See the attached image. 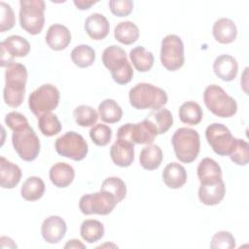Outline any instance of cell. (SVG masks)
<instances>
[{
  "label": "cell",
  "instance_id": "1",
  "mask_svg": "<svg viewBox=\"0 0 249 249\" xmlns=\"http://www.w3.org/2000/svg\"><path fill=\"white\" fill-rule=\"evenodd\" d=\"M27 76L26 67L21 63L14 62L6 68L3 98L8 106L17 108L23 102Z\"/></svg>",
  "mask_w": 249,
  "mask_h": 249
},
{
  "label": "cell",
  "instance_id": "2",
  "mask_svg": "<svg viewBox=\"0 0 249 249\" xmlns=\"http://www.w3.org/2000/svg\"><path fill=\"white\" fill-rule=\"evenodd\" d=\"M130 105L138 110L159 109L163 107L168 100L166 92L152 84L139 83L128 92Z\"/></svg>",
  "mask_w": 249,
  "mask_h": 249
},
{
  "label": "cell",
  "instance_id": "3",
  "mask_svg": "<svg viewBox=\"0 0 249 249\" xmlns=\"http://www.w3.org/2000/svg\"><path fill=\"white\" fill-rule=\"evenodd\" d=\"M102 62L110 70L113 80L119 85L129 83L133 77L132 67L127 60L126 53L117 45L107 47L102 53Z\"/></svg>",
  "mask_w": 249,
  "mask_h": 249
},
{
  "label": "cell",
  "instance_id": "4",
  "mask_svg": "<svg viewBox=\"0 0 249 249\" xmlns=\"http://www.w3.org/2000/svg\"><path fill=\"white\" fill-rule=\"evenodd\" d=\"M171 142L176 158L180 161L191 163L197 158L200 140L196 130L190 127H180L174 132Z\"/></svg>",
  "mask_w": 249,
  "mask_h": 249
},
{
  "label": "cell",
  "instance_id": "5",
  "mask_svg": "<svg viewBox=\"0 0 249 249\" xmlns=\"http://www.w3.org/2000/svg\"><path fill=\"white\" fill-rule=\"evenodd\" d=\"M205 106L220 118L232 117L237 111L236 101L220 86L210 85L203 92Z\"/></svg>",
  "mask_w": 249,
  "mask_h": 249
},
{
  "label": "cell",
  "instance_id": "6",
  "mask_svg": "<svg viewBox=\"0 0 249 249\" xmlns=\"http://www.w3.org/2000/svg\"><path fill=\"white\" fill-rule=\"evenodd\" d=\"M19 24L31 35L39 34L45 24V2L43 0L19 1Z\"/></svg>",
  "mask_w": 249,
  "mask_h": 249
},
{
  "label": "cell",
  "instance_id": "7",
  "mask_svg": "<svg viewBox=\"0 0 249 249\" xmlns=\"http://www.w3.org/2000/svg\"><path fill=\"white\" fill-rule=\"evenodd\" d=\"M60 93L56 87L51 84H44L30 93L28 106L30 111L39 118L43 114L51 113L59 103Z\"/></svg>",
  "mask_w": 249,
  "mask_h": 249
},
{
  "label": "cell",
  "instance_id": "8",
  "mask_svg": "<svg viewBox=\"0 0 249 249\" xmlns=\"http://www.w3.org/2000/svg\"><path fill=\"white\" fill-rule=\"evenodd\" d=\"M12 143L19 158L25 161L34 160L40 153V140L31 126L13 132Z\"/></svg>",
  "mask_w": 249,
  "mask_h": 249
},
{
  "label": "cell",
  "instance_id": "9",
  "mask_svg": "<svg viewBox=\"0 0 249 249\" xmlns=\"http://www.w3.org/2000/svg\"><path fill=\"white\" fill-rule=\"evenodd\" d=\"M54 148L58 155L76 161L84 160L89 152L88 143L75 131H68L59 136L55 140Z\"/></svg>",
  "mask_w": 249,
  "mask_h": 249
},
{
  "label": "cell",
  "instance_id": "10",
  "mask_svg": "<svg viewBox=\"0 0 249 249\" xmlns=\"http://www.w3.org/2000/svg\"><path fill=\"white\" fill-rule=\"evenodd\" d=\"M118 204L116 198L108 192L100 190L97 193L84 195L79 201V208L85 215H108Z\"/></svg>",
  "mask_w": 249,
  "mask_h": 249
},
{
  "label": "cell",
  "instance_id": "11",
  "mask_svg": "<svg viewBox=\"0 0 249 249\" xmlns=\"http://www.w3.org/2000/svg\"><path fill=\"white\" fill-rule=\"evenodd\" d=\"M160 62L169 71H176L185 62L184 44L175 34L165 36L161 41Z\"/></svg>",
  "mask_w": 249,
  "mask_h": 249
},
{
  "label": "cell",
  "instance_id": "12",
  "mask_svg": "<svg viewBox=\"0 0 249 249\" xmlns=\"http://www.w3.org/2000/svg\"><path fill=\"white\" fill-rule=\"evenodd\" d=\"M158 136L153 125L144 119L137 124L127 123L119 127L117 131V139L128 141L132 144H152Z\"/></svg>",
  "mask_w": 249,
  "mask_h": 249
},
{
  "label": "cell",
  "instance_id": "13",
  "mask_svg": "<svg viewBox=\"0 0 249 249\" xmlns=\"http://www.w3.org/2000/svg\"><path fill=\"white\" fill-rule=\"evenodd\" d=\"M205 137L212 150L219 156H229L235 141L230 129L220 123L208 125L205 129Z\"/></svg>",
  "mask_w": 249,
  "mask_h": 249
},
{
  "label": "cell",
  "instance_id": "14",
  "mask_svg": "<svg viewBox=\"0 0 249 249\" xmlns=\"http://www.w3.org/2000/svg\"><path fill=\"white\" fill-rule=\"evenodd\" d=\"M0 48V65L2 67H8L10 64L14 63L15 57H24L29 53L30 44L21 36L12 35L1 42Z\"/></svg>",
  "mask_w": 249,
  "mask_h": 249
},
{
  "label": "cell",
  "instance_id": "15",
  "mask_svg": "<svg viewBox=\"0 0 249 249\" xmlns=\"http://www.w3.org/2000/svg\"><path fill=\"white\" fill-rule=\"evenodd\" d=\"M67 226L65 221L55 215L46 218L41 226V233L44 240L48 243H58L65 235Z\"/></svg>",
  "mask_w": 249,
  "mask_h": 249
},
{
  "label": "cell",
  "instance_id": "16",
  "mask_svg": "<svg viewBox=\"0 0 249 249\" xmlns=\"http://www.w3.org/2000/svg\"><path fill=\"white\" fill-rule=\"evenodd\" d=\"M110 156L113 162L120 167H127L134 160V144L117 139L110 148Z\"/></svg>",
  "mask_w": 249,
  "mask_h": 249
},
{
  "label": "cell",
  "instance_id": "17",
  "mask_svg": "<svg viewBox=\"0 0 249 249\" xmlns=\"http://www.w3.org/2000/svg\"><path fill=\"white\" fill-rule=\"evenodd\" d=\"M213 70L218 78L225 82L235 79L238 71L237 60L230 54H221L213 62Z\"/></svg>",
  "mask_w": 249,
  "mask_h": 249
},
{
  "label": "cell",
  "instance_id": "18",
  "mask_svg": "<svg viewBox=\"0 0 249 249\" xmlns=\"http://www.w3.org/2000/svg\"><path fill=\"white\" fill-rule=\"evenodd\" d=\"M71 42L69 29L62 24H53L49 27L46 34V43L53 51H62Z\"/></svg>",
  "mask_w": 249,
  "mask_h": 249
},
{
  "label": "cell",
  "instance_id": "19",
  "mask_svg": "<svg viewBox=\"0 0 249 249\" xmlns=\"http://www.w3.org/2000/svg\"><path fill=\"white\" fill-rule=\"evenodd\" d=\"M110 25L107 18L99 13H93L86 18L85 30L93 40H102L109 33Z\"/></svg>",
  "mask_w": 249,
  "mask_h": 249
},
{
  "label": "cell",
  "instance_id": "20",
  "mask_svg": "<svg viewBox=\"0 0 249 249\" xmlns=\"http://www.w3.org/2000/svg\"><path fill=\"white\" fill-rule=\"evenodd\" d=\"M226 194L225 183L222 180L215 184H200L198 189V198L204 205L212 206L222 201Z\"/></svg>",
  "mask_w": 249,
  "mask_h": 249
},
{
  "label": "cell",
  "instance_id": "21",
  "mask_svg": "<svg viewBox=\"0 0 249 249\" xmlns=\"http://www.w3.org/2000/svg\"><path fill=\"white\" fill-rule=\"evenodd\" d=\"M21 170L18 165L4 157L0 158V185L3 189H13L20 181Z\"/></svg>",
  "mask_w": 249,
  "mask_h": 249
},
{
  "label": "cell",
  "instance_id": "22",
  "mask_svg": "<svg viewBox=\"0 0 249 249\" xmlns=\"http://www.w3.org/2000/svg\"><path fill=\"white\" fill-rule=\"evenodd\" d=\"M212 33L215 40L219 43L230 44L235 40L237 28L233 20L228 18H221L214 22Z\"/></svg>",
  "mask_w": 249,
  "mask_h": 249
},
{
  "label": "cell",
  "instance_id": "23",
  "mask_svg": "<svg viewBox=\"0 0 249 249\" xmlns=\"http://www.w3.org/2000/svg\"><path fill=\"white\" fill-rule=\"evenodd\" d=\"M197 177L200 184H215L222 180L220 165L210 158H204L197 166Z\"/></svg>",
  "mask_w": 249,
  "mask_h": 249
},
{
  "label": "cell",
  "instance_id": "24",
  "mask_svg": "<svg viewBox=\"0 0 249 249\" xmlns=\"http://www.w3.org/2000/svg\"><path fill=\"white\" fill-rule=\"evenodd\" d=\"M162 180L170 189H179L187 182V171L178 162L168 163L162 171Z\"/></svg>",
  "mask_w": 249,
  "mask_h": 249
},
{
  "label": "cell",
  "instance_id": "25",
  "mask_svg": "<svg viewBox=\"0 0 249 249\" xmlns=\"http://www.w3.org/2000/svg\"><path fill=\"white\" fill-rule=\"evenodd\" d=\"M74 168L66 162H56L50 169L51 182L57 188H66L74 180Z\"/></svg>",
  "mask_w": 249,
  "mask_h": 249
},
{
  "label": "cell",
  "instance_id": "26",
  "mask_svg": "<svg viewBox=\"0 0 249 249\" xmlns=\"http://www.w3.org/2000/svg\"><path fill=\"white\" fill-rule=\"evenodd\" d=\"M145 119L153 125L158 135L165 133L173 124L171 112L163 107L153 110Z\"/></svg>",
  "mask_w": 249,
  "mask_h": 249
},
{
  "label": "cell",
  "instance_id": "27",
  "mask_svg": "<svg viewBox=\"0 0 249 249\" xmlns=\"http://www.w3.org/2000/svg\"><path fill=\"white\" fill-rule=\"evenodd\" d=\"M162 158V151L160 146L156 144H149L141 150L139 162L144 169L155 170L160 167Z\"/></svg>",
  "mask_w": 249,
  "mask_h": 249
},
{
  "label": "cell",
  "instance_id": "28",
  "mask_svg": "<svg viewBox=\"0 0 249 249\" xmlns=\"http://www.w3.org/2000/svg\"><path fill=\"white\" fill-rule=\"evenodd\" d=\"M45 193V183L37 176L28 177L21 186L20 195L27 201L40 199Z\"/></svg>",
  "mask_w": 249,
  "mask_h": 249
},
{
  "label": "cell",
  "instance_id": "29",
  "mask_svg": "<svg viewBox=\"0 0 249 249\" xmlns=\"http://www.w3.org/2000/svg\"><path fill=\"white\" fill-rule=\"evenodd\" d=\"M129 57L134 68L139 72H147L154 65V54L142 46L133 48L129 53Z\"/></svg>",
  "mask_w": 249,
  "mask_h": 249
},
{
  "label": "cell",
  "instance_id": "30",
  "mask_svg": "<svg viewBox=\"0 0 249 249\" xmlns=\"http://www.w3.org/2000/svg\"><path fill=\"white\" fill-rule=\"evenodd\" d=\"M114 36L120 43L131 45L139 38V29L132 21H121L115 27Z\"/></svg>",
  "mask_w": 249,
  "mask_h": 249
},
{
  "label": "cell",
  "instance_id": "31",
  "mask_svg": "<svg viewBox=\"0 0 249 249\" xmlns=\"http://www.w3.org/2000/svg\"><path fill=\"white\" fill-rule=\"evenodd\" d=\"M99 118L108 124H115L121 121L123 109L114 99H104L98 106Z\"/></svg>",
  "mask_w": 249,
  "mask_h": 249
},
{
  "label": "cell",
  "instance_id": "32",
  "mask_svg": "<svg viewBox=\"0 0 249 249\" xmlns=\"http://www.w3.org/2000/svg\"><path fill=\"white\" fill-rule=\"evenodd\" d=\"M203 117V112L198 103L195 101H187L179 108V118L182 123L196 125L198 124Z\"/></svg>",
  "mask_w": 249,
  "mask_h": 249
},
{
  "label": "cell",
  "instance_id": "33",
  "mask_svg": "<svg viewBox=\"0 0 249 249\" xmlns=\"http://www.w3.org/2000/svg\"><path fill=\"white\" fill-rule=\"evenodd\" d=\"M104 231L103 224L93 219L85 220L81 224L80 228V234L82 238L89 243H93L101 239L104 235Z\"/></svg>",
  "mask_w": 249,
  "mask_h": 249
},
{
  "label": "cell",
  "instance_id": "34",
  "mask_svg": "<svg viewBox=\"0 0 249 249\" xmlns=\"http://www.w3.org/2000/svg\"><path fill=\"white\" fill-rule=\"evenodd\" d=\"M71 60L80 68L89 67L95 60V51L89 45L76 46L71 52Z\"/></svg>",
  "mask_w": 249,
  "mask_h": 249
},
{
  "label": "cell",
  "instance_id": "35",
  "mask_svg": "<svg viewBox=\"0 0 249 249\" xmlns=\"http://www.w3.org/2000/svg\"><path fill=\"white\" fill-rule=\"evenodd\" d=\"M75 122L80 126H91L96 124L99 115L95 109L89 105H79L73 111Z\"/></svg>",
  "mask_w": 249,
  "mask_h": 249
},
{
  "label": "cell",
  "instance_id": "36",
  "mask_svg": "<svg viewBox=\"0 0 249 249\" xmlns=\"http://www.w3.org/2000/svg\"><path fill=\"white\" fill-rule=\"evenodd\" d=\"M38 127L43 135L51 137L61 130V124L56 115L51 113L43 114L38 118Z\"/></svg>",
  "mask_w": 249,
  "mask_h": 249
},
{
  "label": "cell",
  "instance_id": "37",
  "mask_svg": "<svg viewBox=\"0 0 249 249\" xmlns=\"http://www.w3.org/2000/svg\"><path fill=\"white\" fill-rule=\"evenodd\" d=\"M100 190L106 191L110 193L117 200V202H121L126 196V186L124 182L119 177H108L106 178L100 187Z\"/></svg>",
  "mask_w": 249,
  "mask_h": 249
},
{
  "label": "cell",
  "instance_id": "38",
  "mask_svg": "<svg viewBox=\"0 0 249 249\" xmlns=\"http://www.w3.org/2000/svg\"><path fill=\"white\" fill-rule=\"evenodd\" d=\"M229 157L234 163L238 165H246L249 160V144L243 139L235 138Z\"/></svg>",
  "mask_w": 249,
  "mask_h": 249
},
{
  "label": "cell",
  "instance_id": "39",
  "mask_svg": "<svg viewBox=\"0 0 249 249\" xmlns=\"http://www.w3.org/2000/svg\"><path fill=\"white\" fill-rule=\"evenodd\" d=\"M91 141L97 146H106L112 138V129L104 124H96L89 130Z\"/></svg>",
  "mask_w": 249,
  "mask_h": 249
},
{
  "label": "cell",
  "instance_id": "40",
  "mask_svg": "<svg viewBox=\"0 0 249 249\" xmlns=\"http://www.w3.org/2000/svg\"><path fill=\"white\" fill-rule=\"evenodd\" d=\"M210 247L212 249H232L235 247V238L230 231H218L213 235Z\"/></svg>",
  "mask_w": 249,
  "mask_h": 249
},
{
  "label": "cell",
  "instance_id": "41",
  "mask_svg": "<svg viewBox=\"0 0 249 249\" xmlns=\"http://www.w3.org/2000/svg\"><path fill=\"white\" fill-rule=\"evenodd\" d=\"M15 22L16 18L12 7L5 2H0V31L5 32L12 29Z\"/></svg>",
  "mask_w": 249,
  "mask_h": 249
},
{
  "label": "cell",
  "instance_id": "42",
  "mask_svg": "<svg viewBox=\"0 0 249 249\" xmlns=\"http://www.w3.org/2000/svg\"><path fill=\"white\" fill-rule=\"evenodd\" d=\"M108 5L112 14L119 18L128 16L133 9L131 0H110Z\"/></svg>",
  "mask_w": 249,
  "mask_h": 249
},
{
  "label": "cell",
  "instance_id": "43",
  "mask_svg": "<svg viewBox=\"0 0 249 249\" xmlns=\"http://www.w3.org/2000/svg\"><path fill=\"white\" fill-rule=\"evenodd\" d=\"M5 123L8 127L11 128L13 131L20 130L29 125L27 119L22 114L15 111L10 112L6 115Z\"/></svg>",
  "mask_w": 249,
  "mask_h": 249
},
{
  "label": "cell",
  "instance_id": "44",
  "mask_svg": "<svg viewBox=\"0 0 249 249\" xmlns=\"http://www.w3.org/2000/svg\"><path fill=\"white\" fill-rule=\"evenodd\" d=\"M97 3V1H89V0H74V5L79 10H88L92 5Z\"/></svg>",
  "mask_w": 249,
  "mask_h": 249
},
{
  "label": "cell",
  "instance_id": "45",
  "mask_svg": "<svg viewBox=\"0 0 249 249\" xmlns=\"http://www.w3.org/2000/svg\"><path fill=\"white\" fill-rule=\"evenodd\" d=\"M64 248L65 249H67V248H82V249H85L86 245L83 244L79 239H71L64 245Z\"/></svg>",
  "mask_w": 249,
  "mask_h": 249
}]
</instances>
